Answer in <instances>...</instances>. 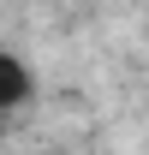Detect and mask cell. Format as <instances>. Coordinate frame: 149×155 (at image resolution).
Returning <instances> with one entry per match:
<instances>
[{
  "label": "cell",
  "instance_id": "6da1fadb",
  "mask_svg": "<svg viewBox=\"0 0 149 155\" xmlns=\"http://www.w3.org/2000/svg\"><path fill=\"white\" fill-rule=\"evenodd\" d=\"M30 96H36V72H30L12 48H0V119H6V114H18Z\"/></svg>",
  "mask_w": 149,
  "mask_h": 155
}]
</instances>
